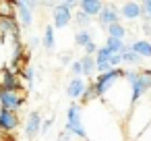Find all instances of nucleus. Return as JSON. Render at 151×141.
<instances>
[{"mask_svg": "<svg viewBox=\"0 0 151 141\" xmlns=\"http://www.w3.org/2000/svg\"><path fill=\"white\" fill-rule=\"evenodd\" d=\"M0 141H17L13 135H9V133H2V131H0Z\"/></svg>", "mask_w": 151, "mask_h": 141, "instance_id": "nucleus-30", "label": "nucleus"}, {"mask_svg": "<svg viewBox=\"0 0 151 141\" xmlns=\"http://www.w3.org/2000/svg\"><path fill=\"white\" fill-rule=\"evenodd\" d=\"M42 127H44V122H42V114H40V110L29 112V114H27V122H25V137L33 141V139L42 133Z\"/></svg>", "mask_w": 151, "mask_h": 141, "instance_id": "nucleus-9", "label": "nucleus"}, {"mask_svg": "<svg viewBox=\"0 0 151 141\" xmlns=\"http://www.w3.org/2000/svg\"><path fill=\"white\" fill-rule=\"evenodd\" d=\"M118 9H120V17H124L126 21H137L139 17H145L143 4H139V2H124Z\"/></svg>", "mask_w": 151, "mask_h": 141, "instance_id": "nucleus-13", "label": "nucleus"}, {"mask_svg": "<svg viewBox=\"0 0 151 141\" xmlns=\"http://www.w3.org/2000/svg\"><path fill=\"white\" fill-rule=\"evenodd\" d=\"M0 89L6 91H17V89H25V81L19 73L11 71L9 67L0 69Z\"/></svg>", "mask_w": 151, "mask_h": 141, "instance_id": "nucleus-6", "label": "nucleus"}, {"mask_svg": "<svg viewBox=\"0 0 151 141\" xmlns=\"http://www.w3.org/2000/svg\"><path fill=\"white\" fill-rule=\"evenodd\" d=\"M52 122H54V118H48V120L44 122V127H42V135H48V131H50Z\"/></svg>", "mask_w": 151, "mask_h": 141, "instance_id": "nucleus-28", "label": "nucleus"}, {"mask_svg": "<svg viewBox=\"0 0 151 141\" xmlns=\"http://www.w3.org/2000/svg\"><path fill=\"white\" fill-rule=\"evenodd\" d=\"M97 50H99V48L95 46V42H91V44L85 48V54H87V56H93V54H97Z\"/></svg>", "mask_w": 151, "mask_h": 141, "instance_id": "nucleus-26", "label": "nucleus"}, {"mask_svg": "<svg viewBox=\"0 0 151 141\" xmlns=\"http://www.w3.org/2000/svg\"><path fill=\"white\" fill-rule=\"evenodd\" d=\"M122 60H124L126 64H132V67H139V64L143 62V58H141V56H139L137 52H132L130 48H128V50H126V52L122 54Z\"/></svg>", "mask_w": 151, "mask_h": 141, "instance_id": "nucleus-23", "label": "nucleus"}, {"mask_svg": "<svg viewBox=\"0 0 151 141\" xmlns=\"http://www.w3.org/2000/svg\"><path fill=\"white\" fill-rule=\"evenodd\" d=\"M0 102H2V108L19 112V108H23L27 102V89H17V91L0 89Z\"/></svg>", "mask_w": 151, "mask_h": 141, "instance_id": "nucleus-5", "label": "nucleus"}, {"mask_svg": "<svg viewBox=\"0 0 151 141\" xmlns=\"http://www.w3.org/2000/svg\"><path fill=\"white\" fill-rule=\"evenodd\" d=\"M149 127H151V93L141 98L132 106L128 118L124 120V129H126L128 141H137L141 135L147 133Z\"/></svg>", "mask_w": 151, "mask_h": 141, "instance_id": "nucleus-2", "label": "nucleus"}, {"mask_svg": "<svg viewBox=\"0 0 151 141\" xmlns=\"http://www.w3.org/2000/svg\"><path fill=\"white\" fill-rule=\"evenodd\" d=\"M106 31H108V38H114V40H122L124 42V38H126V29H124L122 23H116V25L108 27Z\"/></svg>", "mask_w": 151, "mask_h": 141, "instance_id": "nucleus-20", "label": "nucleus"}, {"mask_svg": "<svg viewBox=\"0 0 151 141\" xmlns=\"http://www.w3.org/2000/svg\"><path fill=\"white\" fill-rule=\"evenodd\" d=\"M0 19H17V9L9 0H0Z\"/></svg>", "mask_w": 151, "mask_h": 141, "instance_id": "nucleus-17", "label": "nucleus"}, {"mask_svg": "<svg viewBox=\"0 0 151 141\" xmlns=\"http://www.w3.org/2000/svg\"><path fill=\"white\" fill-rule=\"evenodd\" d=\"M87 87H89V83H87L83 77H73V79L68 81V85H66V95L73 98V100H81V98L85 95Z\"/></svg>", "mask_w": 151, "mask_h": 141, "instance_id": "nucleus-12", "label": "nucleus"}, {"mask_svg": "<svg viewBox=\"0 0 151 141\" xmlns=\"http://www.w3.org/2000/svg\"><path fill=\"white\" fill-rule=\"evenodd\" d=\"M19 122H21L19 112L9 110V108H2V114H0V131H2V133H9V135H13V131H17Z\"/></svg>", "mask_w": 151, "mask_h": 141, "instance_id": "nucleus-7", "label": "nucleus"}, {"mask_svg": "<svg viewBox=\"0 0 151 141\" xmlns=\"http://www.w3.org/2000/svg\"><path fill=\"white\" fill-rule=\"evenodd\" d=\"M91 42H93V40H91L89 29H79V31L75 33V44H77V46H81V48H87Z\"/></svg>", "mask_w": 151, "mask_h": 141, "instance_id": "nucleus-19", "label": "nucleus"}, {"mask_svg": "<svg viewBox=\"0 0 151 141\" xmlns=\"http://www.w3.org/2000/svg\"><path fill=\"white\" fill-rule=\"evenodd\" d=\"M73 141H87V139H81V137H73Z\"/></svg>", "mask_w": 151, "mask_h": 141, "instance_id": "nucleus-33", "label": "nucleus"}, {"mask_svg": "<svg viewBox=\"0 0 151 141\" xmlns=\"http://www.w3.org/2000/svg\"><path fill=\"white\" fill-rule=\"evenodd\" d=\"M101 102H104L118 118L126 120L128 114H130V110H132V106H134V102H132V89H130L128 81H126L124 77L118 79L116 85L101 98Z\"/></svg>", "mask_w": 151, "mask_h": 141, "instance_id": "nucleus-3", "label": "nucleus"}, {"mask_svg": "<svg viewBox=\"0 0 151 141\" xmlns=\"http://www.w3.org/2000/svg\"><path fill=\"white\" fill-rule=\"evenodd\" d=\"M29 46H31V48H40V46H44V44L40 42V38H37V35H31V40H29Z\"/></svg>", "mask_w": 151, "mask_h": 141, "instance_id": "nucleus-27", "label": "nucleus"}, {"mask_svg": "<svg viewBox=\"0 0 151 141\" xmlns=\"http://www.w3.org/2000/svg\"><path fill=\"white\" fill-rule=\"evenodd\" d=\"M97 23H99L104 29H108V27L120 23V9H118L116 4H106L104 11H101V15L97 17Z\"/></svg>", "mask_w": 151, "mask_h": 141, "instance_id": "nucleus-8", "label": "nucleus"}, {"mask_svg": "<svg viewBox=\"0 0 151 141\" xmlns=\"http://www.w3.org/2000/svg\"><path fill=\"white\" fill-rule=\"evenodd\" d=\"M13 4H15V9H17V19H19L21 27H23V29H29L31 23H33V11L29 9L27 0H15Z\"/></svg>", "mask_w": 151, "mask_h": 141, "instance_id": "nucleus-10", "label": "nucleus"}, {"mask_svg": "<svg viewBox=\"0 0 151 141\" xmlns=\"http://www.w3.org/2000/svg\"><path fill=\"white\" fill-rule=\"evenodd\" d=\"M0 114H2V102H0Z\"/></svg>", "mask_w": 151, "mask_h": 141, "instance_id": "nucleus-34", "label": "nucleus"}, {"mask_svg": "<svg viewBox=\"0 0 151 141\" xmlns=\"http://www.w3.org/2000/svg\"><path fill=\"white\" fill-rule=\"evenodd\" d=\"M112 54H124L130 46H126L122 40H114V38H106V44H104Z\"/></svg>", "mask_w": 151, "mask_h": 141, "instance_id": "nucleus-16", "label": "nucleus"}, {"mask_svg": "<svg viewBox=\"0 0 151 141\" xmlns=\"http://www.w3.org/2000/svg\"><path fill=\"white\" fill-rule=\"evenodd\" d=\"M42 44H44V48H46V50H54V27H52V25H46Z\"/></svg>", "mask_w": 151, "mask_h": 141, "instance_id": "nucleus-22", "label": "nucleus"}, {"mask_svg": "<svg viewBox=\"0 0 151 141\" xmlns=\"http://www.w3.org/2000/svg\"><path fill=\"white\" fill-rule=\"evenodd\" d=\"M91 21H93V17H89V15H87V13H83L81 9L75 13V23H77L81 29H87V27L91 25Z\"/></svg>", "mask_w": 151, "mask_h": 141, "instance_id": "nucleus-21", "label": "nucleus"}, {"mask_svg": "<svg viewBox=\"0 0 151 141\" xmlns=\"http://www.w3.org/2000/svg\"><path fill=\"white\" fill-rule=\"evenodd\" d=\"M70 21H75L73 11H70V9H66L62 2H60V4H56V7H54V27L64 29Z\"/></svg>", "mask_w": 151, "mask_h": 141, "instance_id": "nucleus-11", "label": "nucleus"}, {"mask_svg": "<svg viewBox=\"0 0 151 141\" xmlns=\"http://www.w3.org/2000/svg\"><path fill=\"white\" fill-rule=\"evenodd\" d=\"M130 50L137 52L141 58H151V42H147V40H137V42H132V44H130Z\"/></svg>", "mask_w": 151, "mask_h": 141, "instance_id": "nucleus-15", "label": "nucleus"}, {"mask_svg": "<svg viewBox=\"0 0 151 141\" xmlns=\"http://www.w3.org/2000/svg\"><path fill=\"white\" fill-rule=\"evenodd\" d=\"M104 2L101 0H81L79 2V9L83 11V13H87L89 17H99L101 15V11H104Z\"/></svg>", "mask_w": 151, "mask_h": 141, "instance_id": "nucleus-14", "label": "nucleus"}, {"mask_svg": "<svg viewBox=\"0 0 151 141\" xmlns=\"http://www.w3.org/2000/svg\"><path fill=\"white\" fill-rule=\"evenodd\" d=\"M143 11H145V17L143 19L151 21V0H145V2H143Z\"/></svg>", "mask_w": 151, "mask_h": 141, "instance_id": "nucleus-25", "label": "nucleus"}, {"mask_svg": "<svg viewBox=\"0 0 151 141\" xmlns=\"http://www.w3.org/2000/svg\"><path fill=\"white\" fill-rule=\"evenodd\" d=\"M70 73H73L75 77H83V67H81V60H75V62L70 64Z\"/></svg>", "mask_w": 151, "mask_h": 141, "instance_id": "nucleus-24", "label": "nucleus"}, {"mask_svg": "<svg viewBox=\"0 0 151 141\" xmlns=\"http://www.w3.org/2000/svg\"><path fill=\"white\" fill-rule=\"evenodd\" d=\"M64 131L70 133L73 137H81L87 139V131H85V118H83V106L79 102H73L66 110V124Z\"/></svg>", "mask_w": 151, "mask_h": 141, "instance_id": "nucleus-4", "label": "nucleus"}, {"mask_svg": "<svg viewBox=\"0 0 151 141\" xmlns=\"http://www.w3.org/2000/svg\"><path fill=\"white\" fill-rule=\"evenodd\" d=\"M81 67H83V77H91V75L97 71L95 58H93V56H87V54L81 58Z\"/></svg>", "mask_w": 151, "mask_h": 141, "instance_id": "nucleus-18", "label": "nucleus"}, {"mask_svg": "<svg viewBox=\"0 0 151 141\" xmlns=\"http://www.w3.org/2000/svg\"><path fill=\"white\" fill-rule=\"evenodd\" d=\"M27 4H29V9H31V11H35V9L40 7V2H35V0H27Z\"/></svg>", "mask_w": 151, "mask_h": 141, "instance_id": "nucleus-32", "label": "nucleus"}, {"mask_svg": "<svg viewBox=\"0 0 151 141\" xmlns=\"http://www.w3.org/2000/svg\"><path fill=\"white\" fill-rule=\"evenodd\" d=\"M62 4H64V7H66V9H70V11H73V9H77V7H79V2H77V0H64V2H62Z\"/></svg>", "mask_w": 151, "mask_h": 141, "instance_id": "nucleus-29", "label": "nucleus"}, {"mask_svg": "<svg viewBox=\"0 0 151 141\" xmlns=\"http://www.w3.org/2000/svg\"><path fill=\"white\" fill-rule=\"evenodd\" d=\"M60 62H62V64H68V62H70V54H62V56H60Z\"/></svg>", "mask_w": 151, "mask_h": 141, "instance_id": "nucleus-31", "label": "nucleus"}, {"mask_svg": "<svg viewBox=\"0 0 151 141\" xmlns=\"http://www.w3.org/2000/svg\"><path fill=\"white\" fill-rule=\"evenodd\" d=\"M87 141H128L124 120L118 118L101 100L83 106Z\"/></svg>", "mask_w": 151, "mask_h": 141, "instance_id": "nucleus-1", "label": "nucleus"}]
</instances>
